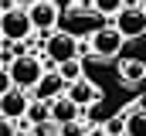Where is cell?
<instances>
[{
  "label": "cell",
  "instance_id": "cell-5",
  "mask_svg": "<svg viewBox=\"0 0 146 136\" xmlns=\"http://www.w3.org/2000/svg\"><path fill=\"white\" fill-rule=\"evenodd\" d=\"M115 27L126 34V41H129V37H143L146 34V7L126 3V7L115 14Z\"/></svg>",
  "mask_w": 146,
  "mask_h": 136
},
{
  "label": "cell",
  "instance_id": "cell-10",
  "mask_svg": "<svg viewBox=\"0 0 146 136\" xmlns=\"http://www.w3.org/2000/svg\"><path fill=\"white\" fill-rule=\"evenodd\" d=\"M78 112H82V105L65 92V95H58V99L51 102V119L58 123V126H68V123H78Z\"/></svg>",
  "mask_w": 146,
  "mask_h": 136
},
{
  "label": "cell",
  "instance_id": "cell-9",
  "mask_svg": "<svg viewBox=\"0 0 146 136\" xmlns=\"http://www.w3.org/2000/svg\"><path fill=\"white\" fill-rule=\"evenodd\" d=\"M68 95H72L82 109H88V105H99L102 102V89L95 85V82H88V78H78L68 85Z\"/></svg>",
  "mask_w": 146,
  "mask_h": 136
},
{
  "label": "cell",
  "instance_id": "cell-11",
  "mask_svg": "<svg viewBox=\"0 0 146 136\" xmlns=\"http://www.w3.org/2000/svg\"><path fill=\"white\" fill-rule=\"evenodd\" d=\"M119 78H122V85H139V82L146 78V65L136 61V58L119 61Z\"/></svg>",
  "mask_w": 146,
  "mask_h": 136
},
{
  "label": "cell",
  "instance_id": "cell-15",
  "mask_svg": "<svg viewBox=\"0 0 146 136\" xmlns=\"http://www.w3.org/2000/svg\"><path fill=\"white\" fill-rule=\"evenodd\" d=\"M122 7H126L122 0H95V14H102V17H115Z\"/></svg>",
  "mask_w": 146,
  "mask_h": 136
},
{
  "label": "cell",
  "instance_id": "cell-4",
  "mask_svg": "<svg viewBox=\"0 0 146 136\" xmlns=\"http://www.w3.org/2000/svg\"><path fill=\"white\" fill-rule=\"evenodd\" d=\"M122 44H126V34L119 31L115 24L92 31V55H95V58H115V55L122 51Z\"/></svg>",
  "mask_w": 146,
  "mask_h": 136
},
{
  "label": "cell",
  "instance_id": "cell-3",
  "mask_svg": "<svg viewBox=\"0 0 146 136\" xmlns=\"http://www.w3.org/2000/svg\"><path fill=\"white\" fill-rule=\"evenodd\" d=\"M44 55L54 61V65H61V61H68V58H78V37L72 31H51L44 37Z\"/></svg>",
  "mask_w": 146,
  "mask_h": 136
},
{
  "label": "cell",
  "instance_id": "cell-17",
  "mask_svg": "<svg viewBox=\"0 0 146 136\" xmlns=\"http://www.w3.org/2000/svg\"><path fill=\"white\" fill-rule=\"evenodd\" d=\"M31 136H61V126H58L54 119H48V123H37V126H31Z\"/></svg>",
  "mask_w": 146,
  "mask_h": 136
},
{
  "label": "cell",
  "instance_id": "cell-19",
  "mask_svg": "<svg viewBox=\"0 0 146 136\" xmlns=\"http://www.w3.org/2000/svg\"><path fill=\"white\" fill-rule=\"evenodd\" d=\"M88 136H109V133H106V126H95V129H88Z\"/></svg>",
  "mask_w": 146,
  "mask_h": 136
},
{
  "label": "cell",
  "instance_id": "cell-21",
  "mask_svg": "<svg viewBox=\"0 0 146 136\" xmlns=\"http://www.w3.org/2000/svg\"><path fill=\"white\" fill-rule=\"evenodd\" d=\"M54 3H61V7H72V0H54Z\"/></svg>",
  "mask_w": 146,
  "mask_h": 136
},
{
  "label": "cell",
  "instance_id": "cell-1",
  "mask_svg": "<svg viewBox=\"0 0 146 136\" xmlns=\"http://www.w3.org/2000/svg\"><path fill=\"white\" fill-rule=\"evenodd\" d=\"M7 71H10V82L17 85V89H34L37 82L44 78V68H41V58L37 55H17L10 65H7Z\"/></svg>",
  "mask_w": 146,
  "mask_h": 136
},
{
  "label": "cell",
  "instance_id": "cell-20",
  "mask_svg": "<svg viewBox=\"0 0 146 136\" xmlns=\"http://www.w3.org/2000/svg\"><path fill=\"white\" fill-rule=\"evenodd\" d=\"M17 7H31V3H37V0H14Z\"/></svg>",
  "mask_w": 146,
  "mask_h": 136
},
{
  "label": "cell",
  "instance_id": "cell-14",
  "mask_svg": "<svg viewBox=\"0 0 146 136\" xmlns=\"http://www.w3.org/2000/svg\"><path fill=\"white\" fill-rule=\"evenodd\" d=\"M58 71H61V78L72 85V82H78V78H85L82 75V58H68V61H61L58 65Z\"/></svg>",
  "mask_w": 146,
  "mask_h": 136
},
{
  "label": "cell",
  "instance_id": "cell-16",
  "mask_svg": "<svg viewBox=\"0 0 146 136\" xmlns=\"http://www.w3.org/2000/svg\"><path fill=\"white\" fill-rule=\"evenodd\" d=\"M126 123H129V116H126V112L112 116L109 123H106V133H109V136H126Z\"/></svg>",
  "mask_w": 146,
  "mask_h": 136
},
{
  "label": "cell",
  "instance_id": "cell-12",
  "mask_svg": "<svg viewBox=\"0 0 146 136\" xmlns=\"http://www.w3.org/2000/svg\"><path fill=\"white\" fill-rule=\"evenodd\" d=\"M129 123H126V136H146V109L139 102H133L129 105Z\"/></svg>",
  "mask_w": 146,
  "mask_h": 136
},
{
  "label": "cell",
  "instance_id": "cell-18",
  "mask_svg": "<svg viewBox=\"0 0 146 136\" xmlns=\"http://www.w3.org/2000/svg\"><path fill=\"white\" fill-rule=\"evenodd\" d=\"M61 136H88V129H82L78 123H68V126H61Z\"/></svg>",
  "mask_w": 146,
  "mask_h": 136
},
{
  "label": "cell",
  "instance_id": "cell-2",
  "mask_svg": "<svg viewBox=\"0 0 146 136\" xmlns=\"http://www.w3.org/2000/svg\"><path fill=\"white\" fill-rule=\"evenodd\" d=\"M31 31H37L34 21H31V10L27 7H14V10H3V17H0V34L7 37V41H27Z\"/></svg>",
  "mask_w": 146,
  "mask_h": 136
},
{
  "label": "cell",
  "instance_id": "cell-8",
  "mask_svg": "<svg viewBox=\"0 0 146 136\" xmlns=\"http://www.w3.org/2000/svg\"><path fill=\"white\" fill-rule=\"evenodd\" d=\"M58 7L61 3H54V0H37V3H31L27 10H31V21H34L37 31L51 34V27L58 24Z\"/></svg>",
  "mask_w": 146,
  "mask_h": 136
},
{
  "label": "cell",
  "instance_id": "cell-13",
  "mask_svg": "<svg viewBox=\"0 0 146 136\" xmlns=\"http://www.w3.org/2000/svg\"><path fill=\"white\" fill-rule=\"evenodd\" d=\"M27 126H37V123H48L51 119V102L44 99H31V105H27Z\"/></svg>",
  "mask_w": 146,
  "mask_h": 136
},
{
  "label": "cell",
  "instance_id": "cell-6",
  "mask_svg": "<svg viewBox=\"0 0 146 136\" xmlns=\"http://www.w3.org/2000/svg\"><path fill=\"white\" fill-rule=\"evenodd\" d=\"M27 89H17V85H10V89H3V95H0V112H3V119H24L27 116Z\"/></svg>",
  "mask_w": 146,
  "mask_h": 136
},
{
  "label": "cell",
  "instance_id": "cell-7",
  "mask_svg": "<svg viewBox=\"0 0 146 136\" xmlns=\"http://www.w3.org/2000/svg\"><path fill=\"white\" fill-rule=\"evenodd\" d=\"M31 92H34V99L54 102L58 95H65V92H68V82H65V78H61V71L54 68V71H44V78L37 82V85L31 89Z\"/></svg>",
  "mask_w": 146,
  "mask_h": 136
}]
</instances>
